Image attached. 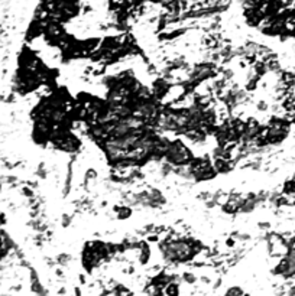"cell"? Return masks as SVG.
<instances>
[{
	"label": "cell",
	"mask_w": 295,
	"mask_h": 296,
	"mask_svg": "<svg viewBox=\"0 0 295 296\" xmlns=\"http://www.w3.org/2000/svg\"><path fill=\"white\" fill-rule=\"evenodd\" d=\"M245 295V291L239 286H232L226 291L224 296H243Z\"/></svg>",
	"instance_id": "6da1fadb"
}]
</instances>
